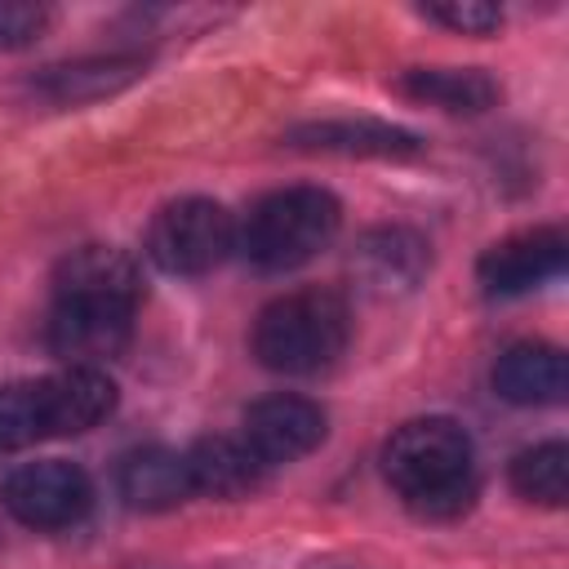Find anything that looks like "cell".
<instances>
[{
	"instance_id": "7a4b0ae2",
	"label": "cell",
	"mask_w": 569,
	"mask_h": 569,
	"mask_svg": "<svg viewBox=\"0 0 569 569\" xmlns=\"http://www.w3.org/2000/svg\"><path fill=\"white\" fill-rule=\"evenodd\" d=\"M347 338V298L320 284L271 298L253 320V356L276 373H320L342 356Z\"/></svg>"
},
{
	"instance_id": "ac0fdd59",
	"label": "cell",
	"mask_w": 569,
	"mask_h": 569,
	"mask_svg": "<svg viewBox=\"0 0 569 569\" xmlns=\"http://www.w3.org/2000/svg\"><path fill=\"white\" fill-rule=\"evenodd\" d=\"M511 489L529 502L560 507L569 498V449L560 440L533 445L511 458Z\"/></svg>"
},
{
	"instance_id": "5b68a950",
	"label": "cell",
	"mask_w": 569,
	"mask_h": 569,
	"mask_svg": "<svg viewBox=\"0 0 569 569\" xmlns=\"http://www.w3.org/2000/svg\"><path fill=\"white\" fill-rule=\"evenodd\" d=\"M0 498L27 529H67L84 520V511L93 507V485L76 462L44 458V462L18 467L4 480Z\"/></svg>"
},
{
	"instance_id": "9a60e30c",
	"label": "cell",
	"mask_w": 569,
	"mask_h": 569,
	"mask_svg": "<svg viewBox=\"0 0 569 569\" xmlns=\"http://www.w3.org/2000/svg\"><path fill=\"white\" fill-rule=\"evenodd\" d=\"M191 493H196V485L187 471V453L147 445L120 462V498L138 511H169V507L187 502Z\"/></svg>"
},
{
	"instance_id": "2e32d148",
	"label": "cell",
	"mask_w": 569,
	"mask_h": 569,
	"mask_svg": "<svg viewBox=\"0 0 569 569\" xmlns=\"http://www.w3.org/2000/svg\"><path fill=\"white\" fill-rule=\"evenodd\" d=\"M396 89L413 102H431L440 111H489L498 102V80L480 67H413L396 80Z\"/></svg>"
},
{
	"instance_id": "9c48e42d",
	"label": "cell",
	"mask_w": 569,
	"mask_h": 569,
	"mask_svg": "<svg viewBox=\"0 0 569 569\" xmlns=\"http://www.w3.org/2000/svg\"><path fill=\"white\" fill-rule=\"evenodd\" d=\"M431 249L413 227H373L356 240L351 271L373 293H409L422 284Z\"/></svg>"
},
{
	"instance_id": "8992f818",
	"label": "cell",
	"mask_w": 569,
	"mask_h": 569,
	"mask_svg": "<svg viewBox=\"0 0 569 569\" xmlns=\"http://www.w3.org/2000/svg\"><path fill=\"white\" fill-rule=\"evenodd\" d=\"M129 333H133V307L93 302V298H53L49 351L62 356L67 365L98 369V360H111L129 347Z\"/></svg>"
},
{
	"instance_id": "4fadbf2b",
	"label": "cell",
	"mask_w": 569,
	"mask_h": 569,
	"mask_svg": "<svg viewBox=\"0 0 569 569\" xmlns=\"http://www.w3.org/2000/svg\"><path fill=\"white\" fill-rule=\"evenodd\" d=\"M44 382V413H49V436H80L98 427L116 409V382L102 369L71 365Z\"/></svg>"
},
{
	"instance_id": "d6986e66",
	"label": "cell",
	"mask_w": 569,
	"mask_h": 569,
	"mask_svg": "<svg viewBox=\"0 0 569 569\" xmlns=\"http://www.w3.org/2000/svg\"><path fill=\"white\" fill-rule=\"evenodd\" d=\"M49 436V413H44V382H4L0 387V453L22 449L31 440Z\"/></svg>"
},
{
	"instance_id": "3957f363",
	"label": "cell",
	"mask_w": 569,
	"mask_h": 569,
	"mask_svg": "<svg viewBox=\"0 0 569 569\" xmlns=\"http://www.w3.org/2000/svg\"><path fill=\"white\" fill-rule=\"evenodd\" d=\"M342 227V204L325 187H284L262 196L236 231L240 253L258 271H293L311 262Z\"/></svg>"
},
{
	"instance_id": "8fae6325",
	"label": "cell",
	"mask_w": 569,
	"mask_h": 569,
	"mask_svg": "<svg viewBox=\"0 0 569 569\" xmlns=\"http://www.w3.org/2000/svg\"><path fill=\"white\" fill-rule=\"evenodd\" d=\"M293 151H320V156H418L422 142L409 129L382 124V120H320V124H298L284 133Z\"/></svg>"
},
{
	"instance_id": "ffe728a7",
	"label": "cell",
	"mask_w": 569,
	"mask_h": 569,
	"mask_svg": "<svg viewBox=\"0 0 569 569\" xmlns=\"http://www.w3.org/2000/svg\"><path fill=\"white\" fill-rule=\"evenodd\" d=\"M49 9L44 4H27V0H0V53L27 49L44 36L49 27Z\"/></svg>"
},
{
	"instance_id": "6da1fadb",
	"label": "cell",
	"mask_w": 569,
	"mask_h": 569,
	"mask_svg": "<svg viewBox=\"0 0 569 569\" xmlns=\"http://www.w3.org/2000/svg\"><path fill=\"white\" fill-rule=\"evenodd\" d=\"M387 485L431 520H449L476 498V449L453 418H413L382 445Z\"/></svg>"
},
{
	"instance_id": "5bb4252c",
	"label": "cell",
	"mask_w": 569,
	"mask_h": 569,
	"mask_svg": "<svg viewBox=\"0 0 569 569\" xmlns=\"http://www.w3.org/2000/svg\"><path fill=\"white\" fill-rule=\"evenodd\" d=\"M187 471H191V485L196 493H209V498H244L262 485L267 476V462L244 445V436H204L191 445L187 453Z\"/></svg>"
},
{
	"instance_id": "ba28073f",
	"label": "cell",
	"mask_w": 569,
	"mask_h": 569,
	"mask_svg": "<svg viewBox=\"0 0 569 569\" xmlns=\"http://www.w3.org/2000/svg\"><path fill=\"white\" fill-rule=\"evenodd\" d=\"M325 409L307 396H262L258 405L244 409V445L267 462V467H280V462H298L307 458L320 440H325Z\"/></svg>"
},
{
	"instance_id": "44dd1931",
	"label": "cell",
	"mask_w": 569,
	"mask_h": 569,
	"mask_svg": "<svg viewBox=\"0 0 569 569\" xmlns=\"http://www.w3.org/2000/svg\"><path fill=\"white\" fill-rule=\"evenodd\" d=\"M427 18L445 22L449 31H462V36H489L502 27V9L498 4H485V0H449V4H427L422 9Z\"/></svg>"
},
{
	"instance_id": "e0dca14e",
	"label": "cell",
	"mask_w": 569,
	"mask_h": 569,
	"mask_svg": "<svg viewBox=\"0 0 569 569\" xmlns=\"http://www.w3.org/2000/svg\"><path fill=\"white\" fill-rule=\"evenodd\" d=\"M138 76H142V62L138 58H80V62L49 67L36 89L49 102H58V107H76V102L107 98V93L133 84Z\"/></svg>"
},
{
	"instance_id": "7c38bea8",
	"label": "cell",
	"mask_w": 569,
	"mask_h": 569,
	"mask_svg": "<svg viewBox=\"0 0 569 569\" xmlns=\"http://www.w3.org/2000/svg\"><path fill=\"white\" fill-rule=\"evenodd\" d=\"M493 391L511 405H556L569 391L565 351L551 342H516L493 365Z\"/></svg>"
},
{
	"instance_id": "52a82bcc",
	"label": "cell",
	"mask_w": 569,
	"mask_h": 569,
	"mask_svg": "<svg viewBox=\"0 0 569 569\" xmlns=\"http://www.w3.org/2000/svg\"><path fill=\"white\" fill-rule=\"evenodd\" d=\"M565 236L556 227H533V231H516L498 244H489L476 262V280L489 298H516L529 293L538 284H547L551 276L565 271Z\"/></svg>"
},
{
	"instance_id": "277c9868",
	"label": "cell",
	"mask_w": 569,
	"mask_h": 569,
	"mask_svg": "<svg viewBox=\"0 0 569 569\" xmlns=\"http://www.w3.org/2000/svg\"><path fill=\"white\" fill-rule=\"evenodd\" d=\"M236 249V222L218 200H169L147 227V253L169 276H204Z\"/></svg>"
},
{
	"instance_id": "30bf717a",
	"label": "cell",
	"mask_w": 569,
	"mask_h": 569,
	"mask_svg": "<svg viewBox=\"0 0 569 569\" xmlns=\"http://www.w3.org/2000/svg\"><path fill=\"white\" fill-rule=\"evenodd\" d=\"M53 298H93V302L138 307L142 276H138V262L129 253H120L111 244H84L58 262Z\"/></svg>"
}]
</instances>
